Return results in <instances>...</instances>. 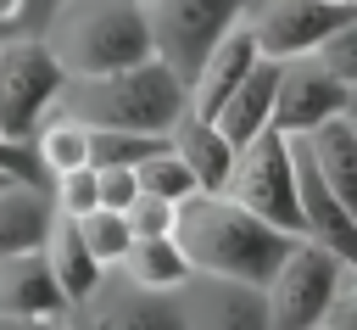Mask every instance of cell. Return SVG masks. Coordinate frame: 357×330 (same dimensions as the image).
Here are the masks:
<instances>
[{
    "mask_svg": "<svg viewBox=\"0 0 357 330\" xmlns=\"http://www.w3.org/2000/svg\"><path fill=\"white\" fill-rule=\"evenodd\" d=\"M61 112L89 129H128V134H173V123L190 112V84L162 62L145 56L134 67L100 73V78H67Z\"/></svg>",
    "mask_w": 357,
    "mask_h": 330,
    "instance_id": "2",
    "label": "cell"
},
{
    "mask_svg": "<svg viewBox=\"0 0 357 330\" xmlns=\"http://www.w3.org/2000/svg\"><path fill=\"white\" fill-rule=\"evenodd\" d=\"M296 185H301V235L318 241V246H329L346 268H357V213L312 173V162L301 157V145H296Z\"/></svg>",
    "mask_w": 357,
    "mask_h": 330,
    "instance_id": "13",
    "label": "cell"
},
{
    "mask_svg": "<svg viewBox=\"0 0 357 330\" xmlns=\"http://www.w3.org/2000/svg\"><path fill=\"white\" fill-rule=\"evenodd\" d=\"M145 22H151V45L156 56L190 84L201 56L251 11V0H139Z\"/></svg>",
    "mask_w": 357,
    "mask_h": 330,
    "instance_id": "7",
    "label": "cell"
},
{
    "mask_svg": "<svg viewBox=\"0 0 357 330\" xmlns=\"http://www.w3.org/2000/svg\"><path fill=\"white\" fill-rule=\"evenodd\" d=\"M45 263H50V274H56V285H61V296H67V308H73V313H78V308H89V296H95V291H100V280H106V268L95 263V252L84 246V235H78V224H73L67 213H56V218H50Z\"/></svg>",
    "mask_w": 357,
    "mask_h": 330,
    "instance_id": "16",
    "label": "cell"
},
{
    "mask_svg": "<svg viewBox=\"0 0 357 330\" xmlns=\"http://www.w3.org/2000/svg\"><path fill=\"white\" fill-rule=\"evenodd\" d=\"M357 6L351 0H251L245 28L268 62H296L312 56Z\"/></svg>",
    "mask_w": 357,
    "mask_h": 330,
    "instance_id": "8",
    "label": "cell"
},
{
    "mask_svg": "<svg viewBox=\"0 0 357 330\" xmlns=\"http://www.w3.org/2000/svg\"><path fill=\"white\" fill-rule=\"evenodd\" d=\"M50 218H56L50 190H45V185H28V179H11V185L0 190V257L45 246Z\"/></svg>",
    "mask_w": 357,
    "mask_h": 330,
    "instance_id": "19",
    "label": "cell"
},
{
    "mask_svg": "<svg viewBox=\"0 0 357 330\" xmlns=\"http://www.w3.org/2000/svg\"><path fill=\"white\" fill-rule=\"evenodd\" d=\"M312 56H318V62H324L346 89H357V11H351V17H346V22H340V28H335Z\"/></svg>",
    "mask_w": 357,
    "mask_h": 330,
    "instance_id": "27",
    "label": "cell"
},
{
    "mask_svg": "<svg viewBox=\"0 0 357 330\" xmlns=\"http://www.w3.org/2000/svg\"><path fill=\"white\" fill-rule=\"evenodd\" d=\"M0 173H11V179H28V185H45L33 145H28V140H11L6 129H0Z\"/></svg>",
    "mask_w": 357,
    "mask_h": 330,
    "instance_id": "29",
    "label": "cell"
},
{
    "mask_svg": "<svg viewBox=\"0 0 357 330\" xmlns=\"http://www.w3.org/2000/svg\"><path fill=\"white\" fill-rule=\"evenodd\" d=\"M33 157H39V173H45V179L73 173V168H89V123L56 112L50 123L33 129Z\"/></svg>",
    "mask_w": 357,
    "mask_h": 330,
    "instance_id": "21",
    "label": "cell"
},
{
    "mask_svg": "<svg viewBox=\"0 0 357 330\" xmlns=\"http://www.w3.org/2000/svg\"><path fill=\"white\" fill-rule=\"evenodd\" d=\"M28 17V0H0V28H17Z\"/></svg>",
    "mask_w": 357,
    "mask_h": 330,
    "instance_id": "32",
    "label": "cell"
},
{
    "mask_svg": "<svg viewBox=\"0 0 357 330\" xmlns=\"http://www.w3.org/2000/svg\"><path fill=\"white\" fill-rule=\"evenodd\" d=\"M39 39L56 50L67 78H100L156 56L139 0H61L39 22Z\"/></svg>",
    "mask_w": 357,
    "mask_h": 330,
    "instance_id": "3",
    "label": "cell"
},
{
    "mask_svg": "<svg viewBox=\"0 0 357 330\" xmlns=\"http://www.w3.org/2000/svg\"><path fill=\"white\" fill-rule=\"evenodd\" d=\"M84 330H95V324H84Z\"/></svg>",
    "mask_w": 357,
    "mask_h": 330,
    "instance_id": "36",
    "label": "cell"
},
{
    "mask_svg": "<svg viewBox=\"0 0 357 330\" xmlns=\"http://www.w3.org/2000/svg\"><path fill=\"white\" fill-rule=\"evenodd\" d=\"M128 229H134V241H162V235H173V229H178V201L139 190L134 207H128Z\"/></svg>",
    "mask_w": 357,
    "mask_h": 330,
    "instance_id": "26",
    "label": "cell"
},
{
    "mask_svg": "<svg viewBox=\"0 0 357 330\" xmlns=\"http://www.w3.org/2000/svg\"><path fill=\"white\" fill-rule=\"evenodd\" d=\"M346 101L351 89L318 62V56H296V62H279V95H273V129L301 140L312 129H324L329 117H346Z\"/></svg>",
    "mask_w": 357,
    "mask_h": 330,
    "instance_id": "9",
    "label": "cell"
},
{
    "mask_svg": "<svg viewBox=\"0 0 357 330\" xmlns=\"http://www.w3.org/2000/svg\"><path fill=\"white\" fill-rule=\"evenodd\" d=\"M67 296L45 263V246L0 257V324L6 319H67Z\"/></svg>",
    "mask_w": 357,
    "mask_h": 330,
    "instance_id": "12",
    "label": "cell"
},
{
    "mask_svg": "<svg viewBox=\"0 0 357 330\" xmlns=\"http://www.w3.org/2000/svg\"><path fill=\"white\" fill-rule=\"evenodd\" d=\"M56 6H61V0H28V17H33V22H45ZM33 34H39V28H33Z\"/></svg>",
    "mask_w": 357,
    "mask_h": 330,
    "instance_id": "33",
    "label": "cell"
},
{
    "mask_svg": "<svg viewBox=\"0 0 357 330\" xmlns=\"http://www.w3.org/2000/svg\"><path fill=\"white\" fill-rule=\"evenodd\" d=\"M318 330H329V324H318Z\"/></svg>",
    "mask_w": 357,
    "mask_h": 330,
    "instance_id": "37",
    "label": "cell"
},
{
    "mask_svg": "<svg viewBox=\"0 0 357 330\" xmlns=\"http://www.w3.org/2000/svg\"><path fill=\"white\" fill-rule=\"evenodd\" d=\"M117 268H123V280H134V285H145V291H184V285L195 280V268H190V257H184V246H178L173 235H162V241H134Z\"/></svg>",
    "mask_w": 357,
    "mask_h": 330,
    "instance_id": "20",
    "label": "cell"
},
{
    "mask_svg": "<svg viewBox=\"0 0 357 330\" xmlns=\"http://www.w3.org/2000/svg\"><path fill=\"white\" fill-rule=\"evenodd\" d=\"M173 241L184 246V257H190L195 274L240 280V285H268L296 235L262 224L257 213L234 207L229 196H206V190H201V196L178 201V229H173Z\"/></svg>",
    "mask_w": 357,
    "mask_h": 330,
    "instance_id": "1",
    "label": "cell"
},
{
    "mask_svg": "<svg viewBox=\"0 0 357 330\" xmlns=\"http://www.w3.org/2000/svg\"><path fill=\"white\" fill-rule=\"evenodd\" d=\"M229 196L234 207L257 213L262 224L284 229V235H301V185H296V140L279 134V129H262L257 140H245L234 151V168H229V185L218 190Z\"/></svg>",
    "mask_w": 357,
    "mask_h": 330,
    "instance_id": "4",
    "label": "cell"
},
{
    "mask_svg": "<svg viewBox=\"0 0 357 330\" xmlns=\"http://www.w3.org/2000/svg\"><path fill=\"white\" fill-rule=\"evenodd\" d=\"M45 190H50L56 213H67V218H84V213H95V207H100V179H95V162H89V168H73V173H56Z\"/></svg>",
    "mask_w": 357,
    "mask_h": 330,
    "instance_id": "25",
    "label": "cell"
},
{
    "mask_svg": "<svg viewBox=\"0 0 357 330\" xmlns=\"http://www.w3.org/2000/svg\"><path fill=\"white\" fill-rule=\"evenodd\" d=\"M73 224H78V235H84V246L95 252V263H100V268H117V263L128 257V246H134L128 213L95 207V213H84V218H73Z\"/></svg>",
    "mask_w": 357,
    "mask_h": 330,
    "instance_id": "22",
    "label": "cell"
},
{
    "mask_svg": "<svg viewBox=\"0 0 357 330\" xmlns=\"http://www.w3.org/2000/svg\"><path fill=\"white\" fill-rule=\"evenodd\" d=\"M6 185H11V173H0V190H6Z\"/></svg>",
    "mask_w": 357,
    "mask_h": 330,
    "instance_id": "35",
    "label": "cell"
},
{
    "mask_svg": "<svg viewBox=\"0 0 357 330\" xmlns=\"http://www.w3.org/2000/svg\"><path fill=\"white\" fill-rule=\"evenodd\" d=\"M324 324H329V330H357V268L346 274V285H340V296L329 302Z\"/></svg>",
    "mask_w": 357,
    "mask_h": 330,
    "instance_id": "30",
    "label": "cell"
},
{
    "mask_svg": "<svg viewBox=\"0 0 357 330\" xmlns=\"http://www.w3.org/2000/svg\"><path fill=\"white\" fill-rule=\"evenodd\" d=\"M346 117H351V123H357V89H351V101H346Z\"/></svg>",
    "mask_w": 357,
    "mask_h": 330,
    "instance_id": "34",
    "label": "cell"
},
{
    "mask_svg": "<svg viewBox=\"0 0 357 330\" xmlns=\"http://www.w3.org/2000/svg\"><path fill=\"white\" fill-rule=\"evenodd\" d=\"M296 145H301V157L312 162V173L357 213V123H351V117H329L324 129L301 134Z\"/></svg>",
    "mask_w": 357,
    "mask_h": 330,
    "instance_id": "17",
    "label": "cell"
},
{
    "mask_svg": "<svg viewBox=\"0 0 357 330\" xmlns=\"http://www.w3.org/2000/svg\"><path fill=\"white\" fill-rule=\"evenodd\" d=\"M178 302H184V313H190V330H273L268 302H262V285L195 274V280L178 291Z\"/></svg>",
    "mask_w": 357,
    "mask_h": 330,
    "instance_id": "10",
    "label": "cell"
},
{
    "mask_svg": "<svg viewBox=\"0 0 357 330\" xmlns=\"http://www.w3.org/2000/svg\"><path fill=\"white\" fill-rule=\"evenodd\" d=\"M95 179H100V207H112V213H128L134 207L139 168H128V162H95Z\"/></svg>",
    "mask_w": 357,
    "mask_h": 330,
    "instance_id": "28",
    "label": "cell"
},
{
    "mask_svg": "<svg viewBox=\"0 0 357 330\" xmlns=\"http://www.w3.org/2000/svg\"><path fill=\"white\" fill-rule=\"evenodd\" d=\"M346 274H351V268H346L329 246L296 235L290 252H284V263H279L273 280L262 285V302H268L273 330H318L324 313H329V302L340 296Z\"/></svg>",
    "mask_w": 357,
    "mask_h": 330,
    "instance_id": "5",
    "label": "cell"
},
{
    "mask_svg": "<svg viewBox=\"0 0 357 330\" xmlns=\"http://www.w3.org/2000/svg\"><path fill=\"white\" fill-rule=\"evenodd\" d=\"M273 95H279V62L257 56L251 73L234 84V95L218 106L212 123L229 134V145H245V140H257L262 129H273Z\"/></svg>",
    "mask_w": 357,
    "mask_h": 330,
    "instance_id": "15",
    "label": "cell"
},
{
    "mask_svg": "<svg viewBox=\"0 0 357 330\" xmlns=\"http://www.w3.org/2000/svg\"><path fill=\"white\" fill-rule=\"evenodd\" d=\"M351 6H357V0H351Z\"/></svg>",
    "mask_w": 357,
    "mask_h": 330,
    "instance_id": "38",
    "label": "cell"
},
{
    "mask_svg": "<svg viewBox=\"0 0 357 330\" xmlns=\"http://www.w3.org/2000/svg\"><path fill=\"white\" fill-rule=\"evenodd\" d=\"M139 190H151V196H167V201H190V196H201V185H195L190 162L173 151V140L139 162Z\"/></svg>",
    "mask_w": 357,
    "mask_h": 330,
    "instance_id": "23",
    "label": "cell"
},
{
    "mask_svg": "<svg viewBox=\"0 0 357 330\" xmlns=\"http://www.w3.org/2000/svg\"><path fill=\"white\" fill-rule=\"evenodd\" d=\"M6 330H78V324L67 313V319H6Z\"/></svg>",
    "mask_w": 357,
    "mask_h": 330,
    "instance_id": "31",
    "label": "cell"
},
{
    "mask_svg": "<svg viewBox=\"0 0 357 330\" xmlns=\"http://www.w3.org/2000/svg\"><path fill=\"white\" fill-rule=\"evenodd\" d=\"M89 324L95 330H190V313H184L178 291H145V285L123 280L117 291L100 285L89 296Z\"/></svg>",
    "mask_w": 357,
    "mask_h": 330,
    "instance_id": "11",
    "label": "cell"
},
{
    "mask_svg": "<svg viewBox=\"0 0 357 330\" xmlns=\"http://www.w3.org/2000/svg\"><path fill=\"white\" fill-rule=\"evenodd\" d=\"M67 73L56 62V50L39 39V34H22V39H6L0 45V129L11 140H28L33 145V129L45 123V112L56 106Z\"/></svg>",
    "mask_w": 357,
    "mask_h": 330,
    "instance_id": "6",
    "label": "cell"
},
{
    "mask_svg": "<svg viewBox=\"0 0 357 330\" xmlns=\"http://www.w3.org/2000/svg\"><path fill=\"white\" fill-rule=\"evenodd\" d=\"M167 134H128V129H89V162H128L139 168L151 151H162Z\"/></svg>",
    "mask_w": 357,
    "mask_h": 330,
    "instance_id": "24",
    "label": "cell"
},
{
    "mask_svg": "<svg viewBox=\"0 0 357 330\" xmlns=\"http://www.w3.org/2000/svg\"><path fill=\"white\" fill-rule=\"evenodd\" d=\"M262 50H257V39H251V28H245V17L201 56V67H195V78H190V112H201V117H218V106L234 95V84L251 73V62H257Z\"/></svg>",
    "mask_w": 357,
    "mask_h": 330,
    "instance_id": "14",
    "label": "cell"
},
{
    "mask_svg": "<svg viewBox=\"0 0 357 330\" xmlns=\"http://www.w3.org/2000/svg\"><path fill=\"white\" fill-rule=\"evenodd\" d=\"M167 140H173V151L190 162V173H195V185H201L206 196H218V190L229 185V168H234V151H240V145H229V134H223L212 117L184 112Z\"/></svg>",
    "mask_w": 357,
    "mask_h": 330,
    "instance_id": "18",
    "label": "cell"
}]
</instances>
